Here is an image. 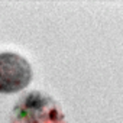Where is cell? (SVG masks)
<instances>
[{
  "mask_svg": "<svg viewBox=\"0 0 123 123\" xmlns=\"http://www.w3.org/2000/svg\"><path fill=\"white\" fill-rule=\"evenodd\" d=\"M12 123H65L56 101L38 90L19 98L12 110Z\"/></svg>",
  "mask_w": 123,
  "mask_h": 123,
  "instance_id": "cell-1",
  "label": "cell"
},
{
  "mask_svg": "<svg viewBox=\"0 0 123 123\" xmlns=\"http://www.w3.org/2000/svg\"><path fill=\"white\" fill-rule=\"evenodd\" d=\"M32 65L15 52H0V93L13 94L26 88L32 80Z\"/></svg>",
  "mask_w": 123,
  "mask_h": 123,
  "instance_id": "cell-2",
  "label": "cell"
}]
</instances>
